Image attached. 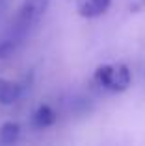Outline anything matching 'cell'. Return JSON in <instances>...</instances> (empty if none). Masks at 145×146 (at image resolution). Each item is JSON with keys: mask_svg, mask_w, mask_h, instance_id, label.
<instances>
[{"mask_svg": "<svg viewBox=\"0 0 145 146\" xmlns=\"http://www.w3.org/2000/svg\"><path fill=\"white\" fill-rule=\"evenodd\" d=\"M48 6H50V0H22L17 15H15V21L11 22L7 37H11L17 44H21L26 39V35L39 24Z\"/></svg>", "mask_w": 145, "mask_h": 146, "instance_id": "obj_1", "label": "cell"}, {"mask_svg": "<svg viewBox=\"0 0 145 146\" xmlns=\"http://www.w3.org/2000/svg\"><path fill=\"white\" fill-rule=\"evenodd\" d=\"M95 83L101 85L102 89L112 91V93H123L130 87L132 76L127 65L117 63V65H102L95 70L93 76Z\"/></svg>", "mask_w": 145, "mask_h": 146, "instance_id": "obj_2", "label": "cell"}, {"mask_svg": "<svg viewBox=\"0 0 145 146\" xmlns=\"http://www.w3.org/2000/svg\"><path fill=\"white\" fill-rule=\"evenodd\" d=\"M75 4L78 15H82L86 19H95L108 11L112 0H75Z\"/></svg>", "mask_w": 145, "mask_h": 146, "instance_id": "obj_3", "label": "cell"}, {"mask_svg": "<svg viewBox=\"0 0 145 146\" xmlns=\"http://www.w3.org/2000/svg\"><path fill=\"white\" fill-rule=\"evenodd\" d=\"M22 89L19 83L11 82V80L0 78V106H11L15 104L21 96Z\"/></svg>", "mask_w": 145, "mask_h": 146, "instance_id": "obj_4", "label": "cell"}, {"mask_svg": "<svg viewBox=\"0 0 145 146\" xmlns=\"http://www.w3.org/2000/svg\"><path fill=\"white\" fill-rule=\"evenodd\" d=\"M56 118H58L56 111L52 109L50 106L43 104V106H39V107L36 109L32 122H34V126H36L37 129H47V128H50V126L56 122Z\"/></svg>", "mask_w": 145, "mask_h": 146, "instance_id": "obj_5", "label": "cell"}, {"mask_svg": "<svg viewBox=\"0 0 145 146\" xmlns=\"http://www.w3.org/2000/svg\"><path fill=\"white\" fill-rule=\"evenodd\" d=\"M19 135H21V126L17 122H4L2 128H0V143L11 146L19 141Z\"/></svg>", "mask_w": 145, "mask_h": 146, "instance_id": "obj_6", "label": "cell"}, {"mask_svg": "<svg viewBox=\"0 0 145 146\" xmlns=\"http://www.w3.org/2000/svg\"><path fill=\"white\" fill-rule=\"evenodd\" d=\"M17 48H19V44L15 43L11 37L6 35L4 39H0V59H7V57H11Z\"/></svg>", "mask_w": 145, "mask_h": 146, "instance_id": "obj_7", "label": "cell"}, {"mask_svg": "<svg viewBox=\"0 0 145 146\" xmlns=\"http://www.w3.org/2000/svg\"><path fill=\"white\" fill-rule=\"evenodd\" d=\"M7 4H9V0H0V17H2L4 11L7 9Z\"/></svg>", "mask_w": 145, "mask_h": 146, "instance_id": "obj_8", "label": "cell"}]
</instances>
